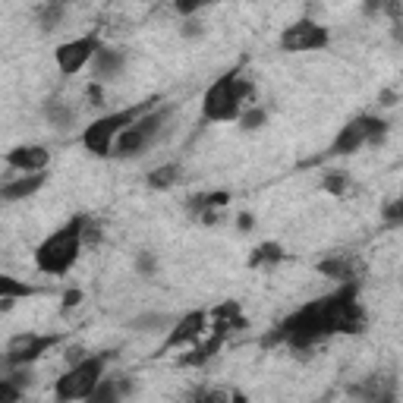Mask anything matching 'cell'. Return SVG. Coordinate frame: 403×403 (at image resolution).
I'll use <instances>...</instances> for the list:
<instances>
[{
	"label": "cell",
	"mask_w": 403,
	"mask_h": 403,
	"mask_svg": "<svg viewBox=\"0 0 403 403\" xmlns=\"http://www.w3.org/2000/svg\"><path fill=\"white\" fill-rule=\"evenodd\" d=\"M356 280H347L337 293L321 296V300L306 302L296 309L293 315L280 321V331L293 350H309L312 343L325 341L331 334H362L366 328V315H362L359 302H356Z\"/></svg>",
	"instance_id": "cell-1"
},
{
	"label": "cell",
	"mask_w": 403,
	"mask_h": 403,
	"mask_svg": "<svg viewBox=\"0 0 403 403\" xmlns=\"http://www.w3.org/2000/svg\"><path fill=\"white\" fill-rule=\"evenodd\" d=\"M85 224H89V218H85V214H76V218H69L60 230L51 233L42 246L35 249V265H38V271L54 274V277L67 274L69 268L76 265L79 252L85 249V243H83Z\"/></svg>",
	"instance_id": "cell-2"
},
{
	"label": "cell",
	"mask_w": 403,
	"mask_h": 403,
	"mask_svg": "<svg viewBox=\"0 0 403 403\" xmlns=\"http://www.w3.org/2000/svg\"><path fill=\"white\" fill-rule=\"evenodd\" d=\"M157 101H161V95H151L145 98V101L132 104V108L126 110H117V114H108V117H98L92 126H85L83 132V145L92 151V155L104 157V155H114V139L120 136V132L126 130V126H132L142 114H148V110L157 108Z\"/></svg>",
	"instance_id": "cell-3"
},
{
	"label": "cell",
	"mask_w": 403,
	"mask_h": 403,
	"mask_svg": "<svg viewBox=\"0 0 403 403\" xmlns=\"http://www.w3.org/2000/svg\"><path fill=\"white\" fill-rule=\"evenodd\" d=\"M114 353H98V356H85L79 359L76 366H69L54 384V397L57 400H92L95 394L98 381L104 378V369H108V362Z\"/></svg>",
	"instance_id": "cell-4"
},
{
	"label": "cell",
	"mask_w": 403,
	"mask_h": 403,
	"mask_svg": "<svg viewBox=\"0 0 403 403\" xmlns=\"http://www.w3.org/2000/svg\"><path fill=\"white\" fill-rule=\"evenodd\" d=\"M237 79L239 69H227L208 85L205 98H202V117L208 123H230L237 117H243V101L237 95Z\"/></svg>",
	"instance_id": "cell-5"
},
{
	"label": "cell",
	"mask_w": 403,
	"mask_h": 403,
	"mask_svg": "<svg viewBox=\"0 0 403 403\" xmlns=\"http://www.w3.org/2000/svg\"><path fill=\"white\" fill-rule=\"evenodd\" d=\"M384 132H388V123H384L381 117H372V114L353 117V120L337 132V139L331 142L328 155H353V151H359L362 145L381 142Z\"/></svg>",
	"instance_id": "cell-6"
},
{
	"label": "cell",
	"mask_w": 403,
	"mask_h": 403,
	"mask_svg": "<svg viewBox=\"0 0 403 403\" xmlns=\"http://www.w3.org/2000/svg\"><path fill=\"white\" fill-rule=\"evenodd\" d=\"M98 51H101V28H95V32H89V35H79L73 42H63L60 48L54 51L57 69H60L63 76H76L85 63L95 60Z\"/></svg>",
	"instance_id": "cell-7"
},
{
	"label": "cell",
	"mask_w": 403,
	"mask_h": 403,
	"mask_svg": "<svg viewBox=\"0 0 403 403\" xmlns=\"http://www.w3.org/2000/svg\"><path fill=\"white\" fill-rule=\"evenodd\" d=\"M328 42H331L328 28L318 26V22H312V19H300V22H293V26H287V28H284V35H280V48L287 51V54L318 51V48H325Z\"/></svg>",
	"instance_id": "cell-8"
},
{
	"label": "cell",
	"mask_w": 403,
	"mask_h": 403,
	"mask_svg": "<svg viewBox=\"0 0 403 403\" xmlns=\"http://www.w3.org/2000/svg\"><path fill=\"white\" fill-rule=\"evenodd\" d=\"M60 337L54 334H19L7 343V366H32L35 359H42L51 347H57Z\"/></svg>",
	"instance_id": "cell-9"
},
{
	"label": "cell",
	"mask_w": 403,
	"mask_h": 403,
	"mask_svg": "<svg viewBox=\"0 0 403 403\" xmlns=\"http://www.w3.org/2000/svg\"><path fill=\"white\" fill-rule=\"evenodd\" d=\"M205 334H208V315L202 312V309H196V312H186L183 318H180L177 325L171 328V334L164 337V343H161V353H167V350H173V347H186V343H198Z\"/></svg>",
	"instance_id": "cell-10"
},
{
	"label": "cell",
	"mask_w": 403,
	"mask_h": 403,
	"mask_svg": "<svg viewBox=\"0 0 403 403\" xmlns=\"http://www.w3.org/2000/svg\"><path fill=\"white\" fill-rule=\"evenodd\" d=\"M7 164L22 173H38L51 164V151L44 145H19L7 155Z\"/></svg>",
	"instance_id": "cell-11"
},
{
	"label": "cell",
	"mask_w": 403,
	"mask_h": 403,
	"mask_svg": "<svg viewBox=\"0 0 403 403\" xmlns=\"http://www.w3.org/2000/svg\"><path fill=\"white\" fill-rule=\"evenodd\" d=\"M148 142H151V136L139 126V120H136V123L126 126V130L114 139V155L117 157H136V155H142V151L148 148Z\"/></svg>",
	"instance_id": "cell-12"
},
{
	"label": "cell",
	"mask_w": 403,
	"mask_h": 403,
	"mask_svg": "<svg viewBox=\"0 0 403 403\" xmlns=\"http://www.w3.org/2000/svg\"><path fill=\"white\" fill-rule=\"evenodd\" d=\"M42 186H44V171H38V173H26V177H19V180H7V183L0 186V198H3V202H19V198L35 196V192L42 189Z\"/></svg>",
	"instance_id": "cell-13"
},
{
	"label": "cell",
	"mask_w": 403,
	"mask_h": 403,
	"mask_svg": "<svg viewBox=\"0 0 403 403\" xmlns=\"http://www.w3.org/2000/svg\"><path fill=\"white\" fill-rule=\"evenodd\" d=\"M224 341H227V334L208 328V334L202 337V341L192 347V353H186L180 362H183V366H205V362H212L214 356H218V350L224 347Z\"/></svg>",
	"instance_id": "cell-14"
},
{
	"label": "cell",
	"mask_w": 403,
	"mask_h": 403,
	"mask_svg": "<svg viewBox=\"0 0 403 403\" xmlns=\"http://www.w3.org/2000/svg\"><path fill=\"white\" fill-rule=\"evenodd\" d=\"M126 63V54L123 51H117V48H104L95 54V60H92V67H95V79L98 83H104V79H114L120 69H123Z\"/></svg>",
	"instance_id": "cell-15"
},
{
	"label": "cell",
	"mask_w": 403,
	"mask_h": 403,
	"mask_svg": "<svg viewBox=\"0 0 403 403\" xmlns=\"http://www.w3.org/2000/svg\"><path fill=\"white\" fill-rule=\"evenodd\" d=\"M315 268H318V274H325L331 280H341V284L353 280V271H356L353 259H321Z\"/></svg>",
	"instance_id": "cell-16"
},
{
	"label": "cell",
	"mask_w": 403,
	"mask_h": 403,
	"mask_svg": "<svg viewBox=\"0 0 403 403\" xmlns=\"http://www.w3.org/2000/svg\"><path fill=\"white\" fill-rule=\"evenodd\" d=\"M180 177H183V167L180 164H161L148 173L145 183H148V189H171V186L180 183Z\"/></svg>",
	"instance_id": "cell-17"
},
{
	"label": "cell",
	"mask_w": 403,
	"mask_h": 403,
	"mask_svg": "<svg viewBox=\"0 0 403 403\" xmlns=\"http://www.w3.org/2000/svg\"><path fill=\"white\" fill-rule=\"evenodd\" d=\"M63 13H67V0H48V3L38 10V26H42V32H54V28H60Z\"/></svg>",
	"instance_id": "cell-18"
},
{
	"label": "cell",
	"mask_w": 403,
	"mask_h": 403,
	"mask_svg": "<svg viewBox=\"0 0 403 403\" xmlns=\"http://www.w3.org/2000/svg\"><path fill=\"white\" fill-rule=\"evenodd\" d=\"M171 321H173L171 315H161V312H142V315H136V318L130 321V328L136 331V334H151V331L167 328Z\"/></svg>",
	"instance_id": "cell-19"
},
{
	"label": "cell",
	"mask_w": 403,
	"mask_h": 403,
	"mask_svg": "<svg viewBox=\"0 0 403 403\" xmlns=\"http://www.w3.org/2000/svg\"><path fill=\"white\" fill-rule=\"evenodd\" d=\"M44 117H48L51 126H57V130H67V126L76 120V110L67 108L63 101H57V98H51V101L44 104Z\"/></svg>",
	"instance_id": "cell-20"
},
{
	"label": "cell",
	"mask_w": 403,
	"mask_h": 403,
	"mask_svg": "<svg viewBox=\"0 0 403 403\" xmlns=\"http://www.w3.org/2000/svg\"><path fill=\"white\" fill-rule=\"evenodd\" d=\"M227 202H230V192H202V196L189 198V212L202 214V212H208V208H224Z\"/></svg>",
	"instance_id": "cell-21"
},
{
	"label": "cell",
	"mask_w": 403,
	"mask_h": 403,
	"mask_svg": "<svg viewBox=\"0 0 403 403\" xmlns=\"http://www.w3.org/2000/svg\"><path fill=\"white\" fill-rule=\"evenodd\" d=\"M284 259V249L277 243H261L252 255H249V268H261V265H274V261Z\"/></svg>",
	"instance_id": "cell-22"
},
{
	"label": "cell",
	"mask_w": 403,
	"mask_h": 403,
	"mask_svg": "<svg viewBox=\"0 0 403 403\" xmlns=\"http://www.w3.org/2000/svg\"><path fill=\"white\" fill-rule=\"evenodd\" d=\"M120 381H117V378H101V381H98V388H95V394H92V400L95 403H117L120 400Z\"/></svg>",
	"instance_id": "cell-23"
},
{
	"label": "cell",
	"mask_w": 403,
	"mask_h": 403,
	"mask_svg": "<svg viewBox=\"0 0 403 403\" xmlns=\"http://www.w3.org/2000/svg\"><path fill=\"white\" fill-rule=\"evenodd\" d=\"M350 186V173L347 171H328L325 180H321V189L328 192V196H343Z\"/></svg>",
	"instance_id": "cell-24"
},
{
	"label": "cell",
	"mask_w": 403,
	"mask_h": 403,
	"mask_svg": "<svg viewBox=\"0 0 403 403\" xmlns=\"http://www.w3.org/2000/svg\"><path fill=\"white\" fill-rule=\"evenodd\" d=\"M35 293V287H28V284H19L16 277H10V274H3L0 277V296H32Z\"/></svg>",
	"instance_id": "cell-25"
},
{
	"label": "cell",
	"mask_w": 403,
	"mask_h": 403,
	"mask_svg": "<svg viewBox=\"0 0 403 403\" xmlns=\"http://www.w3.org/2000/svg\"><path fill=\"white\" fill-rule=\"evenodd\" d=\"M265 120H268V114H265L261 108H249L246 114L239 117V123H243V130H246V132L261 130V126H265Z\"/></svg>",
	"instance_id": "cell-26"
},
{
	"label": "cell",
	"mask_w": 403,
	"mask_h": 403,
	"mask_svg": "<svg viewBox=\"0 0 403 403\" xmlns=\"http://www.w3.org/2000/svg\"><path fill=\"white\" fill-rule=\"evenodd\" d=\"M136 271L142 274V277H151V274L157 271V259H155V252H148V249H145V252H139V255H136Z\"/></svg>",
	"instance_id": "cell-27"
},
{
	"label": "cell",
	"mask_w": 403,
	"mask_h": 403,
	"mask_svg": "<svg viewBox=\"0 0 403 403\" xmlns=\"http://www.w3.org/2000/svg\"><path fill=\"white\" fill-rule=\"evenodd\" d=\"M381 218L388 221V224H394V227H403V196L384 205V214H381Z\"/></svg>",
	"instance_id": "cell-28"
},
{
	"label": "cell",
	"mask_w": 403,
	"mask_h": 403,
	"mask_svg": "<svg viewBox=\"0 0 403 403\" xmlns=\"http://www.w3.org/2000/svg\"><path fill=\"white\" fill-rule=\"evenodd\" d=\"M212 3L214 0H173V7H177L180 16H192V13H198V10L212 7Z\"/></svg>",
	"instance_id": "cell-29"
},
{
	"label": "cell",
	"mask_w": 403,
	"mask_h": 403,
	"mask_svg": "<svg viewBox=\"0 0 403 403\" xmlns=\"http://www.w3.org/2000/svg\"><path fill=\"white\" fill-rule=\"evenodd\" d=\"M0 400H22V388L10 378H0Z\"/></svg>",
	"instance_id": "cell-30"
},
{
	"label": "cell",
	"mask_w": 403,
	"mask_h": 403,
	"mask_svg": "<svg viewBox=\"0 0 403 403\" xmlns=\"http://www.w3.org/2000/svg\"><path fill=\"white\" fill-rule=\"evenodd\" d=\"M237 95H239V101H243V104H252L255 101L252 79H243V76H239V79H237Z\"/></svg>",
	"instance_id": "cell-31"
},
{
	"label": "cell",
	"mask_w": 403,
	"mask_h": 403,
	"mask_svg": "<svg viewBox=\"0 0 403 403\" xmlns=\"http://www.w3.org/2000/svg\"><path fill=\"white\" fill-rule=\"evenodd\" d=\"M237 315H243L239 312V302L237 300H227V306H218L212 312V318H237Z\"/></svg>",
	"instance_id": "cell-32"
},
{
	"label": "cell",
	"mask_w": 403,
	"mask_h": 403,
	"mask_svg": "<svg viewBox=\"0 0 403 403\" xmlns=\"http://www.w3.org/2000/svg\"><path fill=\"white\" fill-rule=\"evenodd\" d=\"M101 237H104L101 227H95L89 221V224H85V230H83V243H85V246H98V243H101Z\"/></svg>",
	"instance_id": "cell-33"
},
{
	"label": "cell",
	"mask_w": 403,
	"mask_h": 403,
	"mask_svg": "<svg viewBox=\"0 0 403 403\" xmlns=\"http://www.w3.org/2000/svg\"><path fill=\"white\" fill-rule=\"evenodd\" d=\"M79 302H83V290H67V293H63V312H69V309H76L79 306Z\"/></svg>",
	"instance_id": "cell-34"
},
{
	"label": "cell",
	"mask_w": 403,
	"mask_h": 403,
	"mask_svg": "<svg viewBox=\"0 0 403 403\" xmlns=\"http://www.w3.org/2000/svg\"><path fill=\"white\" fill-rule=\"evenodd\" d=\"M89 104H95V108H98V104H104V89H101V83H98V79L89 85Z\"/></svg>",
	"instance_id": "cell-35"
},
{
	"label": "cell",
	"mask_w": 403,
	"mask_h": 403,
	"mask_svg": "<svg viewBox=\"0 0 403 403\" xmlns=\"http://www.w3.org/2000/svg\"><path fill=\"white\" fill-rule=\"evenodd\" d=\"M378 104H381V108H394V104H397V92L394 89H384L381 95H378Z\"/></svg>",
	"instance_id": "cell-36"
},
{
	"label": "cell",
	"mask_w": 403,
	"mask_h": 403,
	"mask_svg": "<svg viewBox=\"0 0 403 403\" xmlns=\"http://www.w3.org/2000/svg\"><path fill=\"white\" fill-rule=\"evenodd\" d=\"M79 359H85V350L83 347H69L67 350V362H69V366H76Z\"/></svg>",
	"instance_id": "cell-37"
},
{
	"label": "cell",
	"mask_w": 403,
	"mask_h": 403,
	"mask_svg": "<svg viewBox=\"0 0 403 403\" xmlns=\"http://www.w3.org/2000/svg\"><path fill=\"white\" fill-rule=\"evenodd\" d=\"M183 35H186V38H198V35H202V26H198L196 19H189V22L183 26Z\"/></svg>",
	"instance_id": "cell-38"
},
{
	"label": "cell",
	"mask_w": 403,
	"mask_h": 403,
	"mask_svg": "<svg viewBox=\"0 0 403 403\" xmlns=\"http://www.w3.org/2000/svg\"><path fill=\"white\" fill-rule=\"evenodd\" d=\"M237 224H239V230H252V227H255V218H252L249 212H243V214L237 218Z\"/></svg>",
	"instance_id": "cell-39"
},
{
	"label": "cell",
	"mask_w": 403,
	"mask_h": 403,
	"mask_svg": "<svg viewBox=\"0 0 403 403\" xmlns=\"http://www.w3.org/2000/svg\"><path fill=\"white\" fill-rule=\"evenodd\" d=\"M369 3V10H378V7H384V0H366Z\"/></svg>",
	"instance_id": "cell-40"
}]
</instances>
